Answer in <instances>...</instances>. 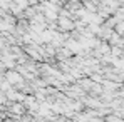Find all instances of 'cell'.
Listing matches in <instances>:
<instances>
[{
	"instance_id": "1",
	"label": "cell",
	"mask_w": 124,
	"mask_h": 122,
	"mask_svg": "<svg viewBox=\"0 0 124 122\" xmlns=\"http://www.w3.org/2000/svg\"><path fill=\"white\" fill-rule=\"evenodd\" d=\"M7 80H8V84H17V82H20V75L15 74V72H8L7 74Z\"/></svg>"
}]
</instances>
